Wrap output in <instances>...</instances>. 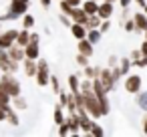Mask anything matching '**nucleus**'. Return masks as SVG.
<instances>
[{
	"mask_svg": "<svg viewBox=\"0 0 147 137\" xmlns=\"http://www.w3.org/2000/svg\"><path fill=\"white\" fill-rule=\"evenodd\" d=\"M40 6H42L45 10H49V8L53 6V0H40Z\"/></svg>",
	"mask_w": 147,
	"mask_h": 137,
	"instance_id": "nucleus-44",
	"label": "nucleus"
},
{
	"mask_svg": "<svg viewBox=\"0 0 147 137\" xmlns=\"http://www.w3.org/2000/svg\"><path fill=\"white\" fill-rule=\"evenodd\" d=\"M57 2H59V0H57Z\"/></svg>",
	"mask_w": 147,
	"mask_h": 137,
	"instance_id": "nucleus-56",
	"label": "nucleus"
},
{
	"mask_svg": "<svg viewBox=\"0 0 147 137\" xmlns=\"http://www.w3.org/2000/svg\"><path fill=\"white\" fill-rule=\"evenodd\" d=\"M143 12H145V14H147V4H145V6H143Z\"/></svg>",
	"mask_w": 147,
	"mask_h": 137,
	"instance_id": "nucleus-53",
	"label": "nucleus"
},
{
	"mask_svg": "<svg viewBox=\"0 0 147 137\" xmlns=\"http://www.w3.org/2000/svg\"><path fill=\"white\" fill-rule=\"evenodd\" d=\"M107 65H109L111 69H113V67H117V65H119V57H117V55H111V57H109V61H107Z\"/></svg>",
	"mask_w": 147,
	"mask_h": 137,
	"instance_id": "nucleus-41",
	"label": "nucleus"
},
{
	"mask_svg": "<svg viewBox=\"0 0 147 137\" xmlns=\"http://www.w3.org/2000/svg\"><path fill=\"white\" fill-rule=\"evenodd\" d=\"M63 105L59 103V105H55V109H53V121L57 123V125H61L63 121H65V113H63Z\"/></svg>",
	"mask_w": 147,
	"mask_h": 137,
	"instance_id": "nucleus-25",
	"label": "nucleus"
},
{
	"mask_svg": "<svg viewBox=\"0 0 147 137\" xmlns=\"http://www.w3.org/2000/svg\"><path fill=\"white\" fill-rule=\"evenodd\" d=\"M97 2H101V0H97Z\"/></svg>",
	"mask_w": 147,
	"mask_h": 137,
	"instance_id": "nucleus-55",
	"label": "nucleus"
},
{
	"mask_svg": "<svg viewBox=\"0 0 147 137\" xmlns=\"http://www.w3.org/2000/svg\"><path fill=\"white\" fill-rule=\"evenodd\" d=\"M30 40H34V43H38V40H40V36H38V32H30Z\"/></svg>",
	"mask_w": 147,
	"mask_h": 137,
	"instance_id": "nucleus-50",
	"label": "nucleus"
},
{
	"mask_svg": "<svg viewBox=\"0 0 147 137\" xmlns=\"http://www.w3.org/2000/svg\"><path fill=\"white\" fill-rule=\"evenodd\" d=\"M59 8H61L63 14H71V10H73V6L67 2V0H59Z\"/></svg>",
	"mask_w": 147,
	"mask_h": 137,
	"instance_id": "nucleus-35",
	"label": "nucleus"
},
{
	"mask_svg": "<svg viewBox=\"0 0 147 137\" xmlns=\"http://www.w3.org/2000/svg\"><path fill=\"white\" fill-rule=\"evenodd\" d=\"M97 101H99V105H101V113H103V117H105V115H109V113H111L109 93H101V95H97Z\"/></svg>",
	"mask_w": 147,
	"mask_h": 137,
	"instance_id": "nucleus-19",
	"label": "nucleus"
},
{
	"mask_svg": "<svg viewBox=\"0 0 147 137\" xmlns=\"http://www.w3.org/2000/svg\"><path fill=\"white\" fill-rule=\"evenodd\" d=\"M28 4H30V0H10V6H8L6 14L0 16V22H2V20H14V18H20L24 12H28Z\"/></svg>",
	"mask_w": 147,
	"mask_h": 137,
	"instance_id": "nucleus-1",
	"label": "nucleus"
},
{
	"mask_svg": "<svg viewBox=\"0 0 147 137\" xmlns=\"http://www.w3.org/2000/svg\"><path fill=\"white\" fill-rule=\"evenodd\" d=\"M77 117H79V127H81V133L89 135V131H91V127H93L91 115H89L87 111H79V113H77Z\"/></svg>",
	"mask_w": 147,
	"mask_h": 137,
	"instance_id": "nucleus-9",
	"label": "nucleus"
},
{
	"mask_svg": "<svg viewBox=\"0 0 147 137\" xmlns=\"http://www.w3.org/2000/svg\"><path fill=\"white\" fill-rule=\"evenodd\" d=\"M123 30H125V32H135V22H133V18L123 20Z\"/></svg>",
	"mask_w": 147,
	"mask_h": 137,
	"instance_id": "nucleus-36",
	"label": "nucleus"
},
{
	"mask_svg": "<svg viewBox=\"0 0 147 137\" xmlns=\"http://www.w3.org/2000/svg\"><path fill=\"white\" fill-rule=\"evenodd\" d=\"M10 99H12V97H10L6 91H4V87H2V85H0V105H2V107H6V105L10 103Z\"/></svg>",
	"mask_w": 147,
	"mask_h": 137,
	"instance_id": "nucleus-33",
	"label": "nucleus"
},
{
	"mask_svg": "<svg viewBox=\"0 0 147 137\" xmlns=\"http://www.w3.org/2000/svg\"><path fill=\"white\" fill-rule=\"evenodd\" d=\"M0 85L4 87V91H6L10 97L22 95V87H20L18 79L14 77V73H2V75H0Z\"/></svg>",
	"mask_w": 147,
	"mask_h": 137,
	"instance_id": "nucleus-3",
	"label": "nucleus"
},
{
	"mask_svg": "<svg viewBox=\"0 0 147 137\" xmlns=\"http://www.w3.org/2000/svg\"><path fill=\"white\" fill-rule=\"evenodd\" d=\"M81 8L87 12V14H97V8H99V2L97 0H83Z\"/></svg>",
	"mask_w": 147,
	"mask_h": 137,
	"instance_id": "nucleus-23",
	"label": "nucleus"
},
{
	"mask_svg": "<svg viewBox=\"0 0 147 137\" xmlns=\"http://www.w3.org/2000/svg\"><path fill=\"white\" fill-rule=\"evenodd\" d=\"M24 57L26 59H38L40 57V47H38V43H34V40H28V45L24 47Z\"/></svg>",
	"mask_w": 147,
	"mask_h": 137,
	"instance_id": "nucleus-12",
	"label": "nucleus"
},
{
	"mask_svg": "<svg viewBox=\"0 0 147 137\" xmlns=\"http://www.w3.org/2000/svg\"><path fill=\"white\" fill-rule=\"evenodd\" d=\"M99 81L103 83V87L111 93L115 87H117V81H115V77H113V73H111V67H105V69H99Z\"/></svg>",
	"mask_w": 147,
	"mask_h": 137,
	"instance_id": "nucleus-5",
	"label": "nucleus"
},
{
	"mask_svg": "<svg viewBox=\"0 0 147 137\" xmlns=\"http://www.w3.org/2000/svg\"><path fill=\"white\" fill-rule=\"evenodd\" d=\"M141 125H143V133L147 135V111H145V115H143V121H141Z\"/></svg>",
	"mask_w": 147,
	"mask_h": 137,
	"instance_id": "nucleus-45",
	"label": "nucleus"
},
{
	"mask_svg": "<svg viewBox=\"0 0 147 137\" xmlns=\"http://www.w3.org/2000/svg\"><path fill=\"white\" fill-rule=\"evenodd\" d=\"M83 69H85V71H83V75H85L87 79H97L99 69H101V67H89V65H87V67H83Z\"/></svg>",
	"mask_w": 147,
	"mask_h": 137,
	"instance_id": "nucleus-30",
	"label": "nucleus"
},
{
	"mask_svg": "<svg viewBox=\"0 0 147 137\" xmlns=\"http://www.w3.org/2000/svg\"><path fill=\"white\" fill-rule=\"evenodd\" d=\"M28 40H30V30H28V28H20L18 34H16V45L24 49V47L28 45Z\"/></svg>",
	"mask_w": 147,
	"mask_h": 137,
	"instance_id": "nucleus-21",
	"label": "nucleus"
},
{
	"mask_svg": "<svg viewBox=\"0 0 147 137\" xmlns=\"http://www.w3.org/2000/svg\"><path fill=\"white\" fill-rule=\"evenodd\" d=\"M71 20L73 22H79V24H87V18H89V14L81 8V6H73V10H71Z\"/></svg>",
	"mask_w": 147,
	"mask_h": 137,
	"instance_id": "nucleus-11",
	"label": "nucleus"
},
{
	"mask_svg": "<svg viewBox=\"0 0 147 137\" xmlns=\"http://www.w3.org/2000/svg\"><path fill=\"white\" fill-rule=\"evenodd\" d=\"M59 20H61V22H63V24H65L67 28H69V26H71V22H73L69 14H61V16H59Z\"/></svg>",
	"mask_w": 147,
	"mask_h": 137,
	"instance_id": "nucleus-39",
	"label": "nucleus"
},
{
	"mask_svg": "<svg viewBox=\"0 0 147 137\" xmlns=\"http://www.w3.org/2000/svg\"><path fill=\"white\" fill-rule=\"evenodd\" d=\"M4 111H6V121H8V123H10L12 127H18V125H20V117H18V111H16V109H14V107H12L10 103H8V105L4 107Z\"/></svg>",
	"mask_w": 147,
	"mask_h": 137,
	"instance_id": "nucleus-13",
	"label": "nucleus"
},
{
	"mask_svg": "<svg viewBox=\"0 0 147 137\" xmlns=\"http://www.w3.org/2000/svg\"><path fill=\"white\" fill-rule=\"evenodd\" d=\"M137 105H139V109H143V111H147V91H139L137 93Z\"/></svg>",
	"mask_w": 147,
	"mask_h": 137,
	"instance_id": "nucleus-31",
	"label": "nucleus"
},
{
	"mask_svg": "<svg viewBox=\"0 0 147 137\" xmlns=\"http://www.w3.org/2000/svg\"><path fill=\"white\" fill-rule=\"evenodd\" d=\"M133 65H135V67H141V69H143V67H147V55H141V59H139V61H135Z\"/></svg>",
	"mask_w": 147,
	"mask_h": 137,
	"instance_id": "nucleus-42",
	"label": "nucleus"
},
{
	"mask_svg": "<svg viewBox=\"0 0 147 137\" xmlns=\"http://www.w3.org/2000/svg\"><path fill=\"white\" fill-rule=\"evenodd\" d=\"M127 18H131V10H129V6H127V8H123V12H121V22H123V20H127Z\"/></svg>",
	"mask_w": 147,
	"mask_h": 137,
	"instance_id": "nucleus-43",
	"label": "nucleus"
},
{
	"mask_svg": "<svg viewBox=\"0 0 147 137\" xmlns=\"http://www.w3.org/2000/svg\"><path fill=\"white\" fill-rule=\"evenodd\" d=\"M75 63H77L79 67H87V65H89V57H87V55H83V53H77Z\"/></svg>",
	"mask_w": 147,
	"mask_h": 137,
	"instance_id": "nucleus-34",
	"label": "nucleus"
},
{
	"mask_svg": "<svg viewBox=\"0 0 147 137\" xmlns=\"http://www.w3.org/2000/svg\"><path fill=\"white\" fill-rule=\"evenodd\" d=\"M67 123H69V133L71 135H81V127H79V117L77 113H71L69 117H65Z\"/></svg>",
	"mask_w": 147,
	"mask_h": 137,
	"instance_id": "nucleus-18",
	"label": "nucleus"
},
{
	"mask_svg": "<svg viewBox=\"0 0 147 137\" xmlns=\"http://www.w3.org/2000/svg\"><path fill=\"white\" fill-rule=\"evenodd\" d=\"M67 2H69L71 6H81V4H83V0H67Z\"/></svg>",
	"mask_w": 147,
	"mask_h": 137,
	"instance_id": "nucleus-49",
	"label": "nucleus"
},
{
	"mask_svg": "<svg viewBox=\"0 0 147 137\" xmlns=\"http://www.w3.org/2000/svg\"><path fill=\"white\" fill-rule=\"evenodd\" d=\"M0 75H2V73H0Z\"/></svg>",
	"mask_w": 147,
	"mask_h": 137,
	"instance_id": "nucleus-57",
	"label": "nucleus"
},
{
	"mask_svg": "<svg viewBox=\"0 0 147 137\" xmlns=\"http://www.w3.org/2000/svg\"><path fill=\"white\" fill-rule=\"evenodd\" d=\"M0 73H10V57L6 49H0Z\"/></svg>",
	"mask_w": 147,
	"mask_h": 137,
	"instance_id": "nucleus-20",
	"label": "nucleus"
},
{
	"mask_svg": "<svg viewBox=\"0 0 147 137\" xmlns=\"http://www.w3.org/2000/svg\"><path fill=\"white\" fill-rule=\"evenodd\" d=\"M117 2H119L123 8H127V6H131V2H133V0H117Z\"/></svg>",
	"mask_w": 147,
	"mask_h": 137,
	"instance_id": "nucleus-47",
	"label": "nucleus"
},
{
	"mask_svg": "<svg viewBox=\"0 0 147 137\" xmlns=\"http://www.w3.org/2000/svg\"><path fill=\"white\" fill-rule=\"evenodd\" d=\"M34 79H36V85L38 87H47L49 85V81H51V67H49V61L47 59H36V75H34Z\"/></svg>",
	"mask_w": 147,
	"mask_h": 137,
	"instance_id": "nucleus-4",
	"label": "nucleus"
},
{
	"mask_svg": "<svg viewBox=\"0 0 147 137\" xmlns=\"http://www.w3.org/2000/svg\"><path fill=\"white\" fill-rule=\"evenodd\" d=\"M10 103H12V107H14L16 111H26V109H28V101H26L22 95L12 97V99H10Z\"/></svg>",
	"mask_w": 147,
	"mask_h": 137,
	"instance_id": "nucleus-22",
	"label": "nucleus"
},
{
	"mask_svg": "<svg viewBox=\"0 0 147 137\" xmlns=\"http://www.w3.org/2000/svg\"><path fill=\"white\" fill-rule=\"evenodd\" d=\"M105 2H113V4H115V2H117V0H105Z\"/></svg>",
	"mask_w": 147,
	"mask_h": 137,
	"instance_id": "nucleus-54",
	"label": "nucleus"
},
{
	"mask_svg": "<svg viewBox=\"0 0 147 137\" xmlns=\"http://www.w3.org/2000/svg\"><path fill=\"white\" fill-rule=\"evenodd\" d=\"M77 51L79 53H83V55H87L89 59L93 57V53H95V45L93 43H89L87 38H81L79 43H77Z\"/></svg>",
	"mask_w": 147,
	"mask_h": 137,
	"instance_id": "nucleus-14",
	"label": "nucleus"
},
{
	"mask_svg": "<svg viewBox=\"0 0 147 137\" xmlns=\"http://www.w3.org/2000/svg\"><path fill=\"white\" fill-rule=\"evenodd\" d=\"M6 53H8V57H10L12 61H18V63H22V59H24V49H22V47H18L16 43H14L12 47H8V49H6Z\"/></svg>",
	"mask_w": 147,
	"mask_h": 137,
	"instance_id": "nucleus-17",
	"label": "nucleus"
},
{
	"mask_svg": "<svg viewBox=\"0 0 147 137\" xmlns=\"http://www.w3.org/2000/svg\"><path fill=\"white\" fill-rule=\"evenodd\" d=\"M71 34L77 38V40H81V38H87V26L85 24H79V22H71Z\"/></svg>",
	"mask_w": 147,
	"mask_h": 137,
	"instance_id": "nucleus-16",
	"label": "nucleus"
},
{
	"mask_svg": "<svg viewBox=\"0 0 147 137\" xmlns=\"http://www.w3.org/2000/svg\"><path fill=\"white\" fill-rule=\"evenodd\" d=\"M143 34H145V40H147V28H145V30H143Z\"/></svg>",
	"mask_w": 147,
	"mask_h": 137,
	"instance_id": "nucleus-52",
	"label": "nucleus"
},
{
	"mask_svg": "<svg viewBox=\"0 0 147 137\" xmlns=\"http://www.w3.org/2000/svg\"><path fill=\"white\" fill-rule=\"evenodd\" d=\"M69 87H71V93L81 91V89H79V87H81V75H71V77H69Z\"/></svg>",
	"mask_w": 147,
	"mask_h": 137,
	"instance_id": "nucleus-27",
	"label": "nucleus"
},
{
	"mask_svg": "<svg viewBox=\"0 0 147 137\" xmlns=\"http://www.w3.org/2000/svg\"><path fill=\"white\" fill-rule=\"evenodd\" d=\"M81 93H83V97H85V109H87V113H89L93 119L103 117V113H101V105H99V101H97V95H95L93 87H91V89H83Z\"/></svg>",
	"mask_w": 147,
	"mask_h": 137,
	"instance_id": "nucleus-2",
	"label": "nucleus"
},
{
	"mask_svg": "<svg viewBox=\"0 0 147 137\" xmlns=\"http://www.w3.org/2000/svg\"><path fill=\"white\" fill-rule=\"evenodd\" d=\"M59 135H63V137H65V135H71V133H69V123H67V119L59 125Z\"/></svg>",
	"mask_w": 147,
	"mask_h": 137,
	"instance_id": "nucleus-38",
	"label": "nucleus"
},
{
	"mask_svg": "<svg viewBox=\"0 0 147 137\" xmlns=\"http://www.w3.org/2000/svg\"><path fill=\"white\" fill-rule=\"evenodd\" d=\"M89 135H93V137H103V135H105V129H103L99 123H95V121H93V127H91Z\"/></svg>",
	"mask_w": 147,
	"mask_h": 137,
	"instance_id": "nucleus-32",
	"label": "nucleus"
},
{
	"mask_svg": "<svg viewBox=\"0 0 147 137\" xmlns=\"http://www.w3.org/2000/svg\"><path fill=\"white\" fill-rule=\"evenodd\" d=\"M16 28H6V30H0V49H8L16 43Z\"/></svg>",
	"mask_w": 147,
	"mask_h": 137,
	"instance_id": "nucleus-7",
	"label": "nucleus"
},
{
	"mask_svg": "<svg viewBox=\"0 0 147 137\" xmlns=\"http://www.w3.org/2000/svg\"><path fill=\"white\" fill-rule=\"evenodd\" d=\"M129 59H131V63H135V61H139V59H141V51H139V49H135V51H131V55H129Z\"/></svg>",
	"mask_w": 147,
	"mask_h": 137,
	"instance_id": "nucleus-40",
	"label": "nucleus"
},
{
	"mask_svg": "<svg viewBox=\"0 0 147 137\" xmlns=\"http://www.w3.org/2000/svg\"><path fill=\"white\" fill-rule=\"evenodd\" d=\"M22 71H24V75L26 77H30V79H34V75H36V61L34 59H22Z\"/></svg>",
	"mask_w": 147,
	"mask_h": 137,
	"instance_id": "nucleus-15",
	"label": "nucleus"
},
{
	"mask_svg": "<svg viewBox=\"0 0 147 137\" xmlns=\"http://www.w3.org/2000/svg\"><path fill=\"white\" fill-rule=\"evenodd\" d=\"M99 24H101V18H99V14H89V18H87V30L89 28H99Z\"/></svg>",
	"mask_w": 147,
	"mask_h": 137,
	"instance_id": "nucleus-28",
	"label": "nucleus"
},
{
	"mask_svg": "<svg viewBox=\"0 0 147 137\" xmlns=\"http://www.w3.org/2000/svg\"><path fill=\"white\" fill-rule=\"evenodd\" d=\"M34 24H36V20H34V16L32 14H28V12H24L22 14V28H34Z\"/></svg>",
	"mask_w": 147,
	"mask_h": 137,
	"instance_id": "nucleus-26",
	"label": "nucleus"
},
{
	"mask_svg": "<svg viewBox=\"0 0 147 137\" xmlns=\"http://www.w3.org/2000/svg\"><path fill=\"white\" fill-rule=\"evenodd\" d=\"M113 12H115V4H113V2H105V0H101V2H99L97 14H99V18H101V20L111 18V16H113Z\"/></svg>",
	"mask_w": 147,
	"mask_h": 137,
	"instance_id": "nucleus-8",
	"label": "nucleus"
},
{
	"mask_svg": "<svg viewBox=\"0 0 147 137\" xmlns=\"http://www.w3.org/2000/svg\"><path fill=\"white\" fill-rule=\"evenodd\" d=\"M49 85L53 87V93H59V91H61V85H59V79H57L55 75H51V81H49Z\"/></svg>",
	"mask_w": 147,
	"mask_h": 137,
	"instance_id": "nucleus-37",
	"label": "nucleus"
},
{
	"mask_svg": "<svg viewBox=\"0 0 147 137\" xmlns=\"http://www.w3.org/2000/svg\"><path fill=\"white\" fill-rule=\"evenodd\" d=\"M131 59L129 57H125V59H119V69H121V73L123 75H129V71H131Z\"/></svg>",
	"mask_w": 147,
	"mask_h": 137,
	"instance_id": "nucleus-29",
	"label": "nucleus"
},
{
	"mask_svg": "<svg viewBox=\"0 0 147 137\" xmlns=\"http://www.w3.org/2000/svg\"><path fill=\"white\" fill-rule=\"evenodd\" d=\"M131 18L135 22V32H143L147 28V14L145 12H133Z\"/></svg>",
	"mask_w": 147,
	"mask_h": 137,
	"instance_id": "nucleus-10",
	"label": "nucleus"
},
{
	"mask_svg": "<svg viewBox=\"0 0 147 137\" xmlns=\"http://www.w3.org/2000/svg\"><path fill=\"white\" fill-rule=\"evenodd\" d=\"M101 36H103V34H101L99 28H89V30H87V40L93 43V45H99V43H101Z\"/></svg>",
	"mask_w": 147,
	"mask_h": 137,
	"instance_id": "nucleus-24",
	"label": "nucleus"
},
{
	"mask_svg": "<svg viewBox=\"0 0 147 137\" xmlns=\"http://www.w3.org/2000/svg\"><path fill=\"white\" fill-rule=\"evenodd\" d=\"M2 121H6V111H4L2 105H0V123H2Z\"/></svg>",
	"mask_w": 147,
	"mask_h": 137,
	"instance_id": "nucleus-46",
	"label": "nucleus"
},
{
	"mask_svg": "<svg viewBox=\"0 0 147 137\" xmlns=\"http://www.w3.org/2000/svg\"><path fill=\"white\" fill-rule=\"evenodd\" d=\"M141 87H143L141 75H127V79H125V91H127V93L137 95V93L141 91Z\"/></svg>",
	"mask_w": 147,
	"mask_h": 137,
	"instance_id": "nucleus-6",
	"label": "nucleus"
},
{
	"mask_svg": "<svg viewBox=\"0 0 147 137\" xmlns=\"http://www.w3.org/2000/svg\"><path fill=\"white\" fill-rule=\"evenodd\" d=\"M139 51H141V55H147V40H143V43H141Z\"/></svg>",
	"mask_w": 147,
	"mask_h": 137,
	"instance_id": "nucleus-48",
	"label": "nucleus"
},
{
	"mask_svg": "<svg viewBox=\"0 0 147 137\" xmlns=\"http://www.w3.org/2000/svg\"><path fill=\"white\" fill-rule=\"evenodd\" d=\"M133 2H137V4H139V6H141V8H143V6H145V4H147V0H133Z\"/></svg>",
	"mask_w": 147,
	"mask_h": 137,
	"instance_id": "nucleus-51",
	"label": "nucleus"
}]
</instances>
